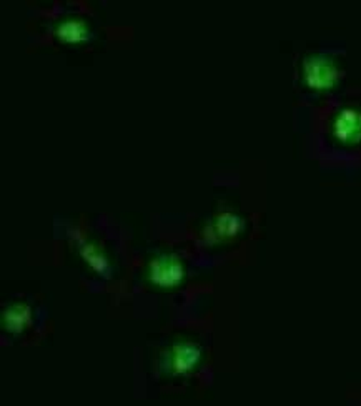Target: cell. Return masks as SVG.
<instances>
[{
    "label": "cell",
    "instance_id": "cell-1",
    "mask_svg": "<svg viewBox=\"0 0 361 406\" xmlns=\"http://www.w3.org/2000/svg\"><path fill=\"white\" fill-rule=\"evenodd\" d=\"M306 80L311 87L323 89L332 85L337 78V68L327 59H311L305 64Z\"/></svg>",
    "mask_w": 361,
    "mask_h": 406
},
{
    "label": "cell",
    "instance_id": "cell-2",
    "mask_svg": "<svg viewBox=\"0 0 361 406\" xmlns=\"http://www.w3.org/2000/svg\"><path fill=\"white\" fill-rule=\"evenodd\" d=\"M334 133L341 140H356L361 137V113L355 110H345L337 119L334 124Z\"/></svg>",
    "mask_w": 361,
    "mask_h": 406
},
{
    "label": "cell",
    "instance_id": "cell-3",
    "mask_svg": "<svg viewBox=\"0 0 361 406\" xmlns=\"http://www.w3.org/2000/svg\"><path fill=\"white\" fill-rule=\"evenodd\" d=\"M152 277L153 282L160 283V285H174L182 277V268L175 261H169L167 259L157 260L153 263Z\"/></svg>",
    "mask_w": 361,
    "mask_h": 406
},
{
    "label": "cell",
    "instance_id": "cell-4",
    "mask_svg": "<svg viewBox=\"0 0 361 406\" xmlns=\"http://www.w3.org/2000/svg\"><path fill=\"white\" fill-rule=\"evenodd\" d=\"M57 36L64 42H80L87 37V29L82 22L67 20L57 30Z\"/></svg>",
    "mask_w": 361,
    "mask_h": 406
},
{
    "label": "cell",
    "instance_id": "cell-5",
    "mask_svg": "<svg viewBox=\"0 0 361 406\" xmlns=\"http://www.w3.org/2000/svg\"><path fill=\"white\" fill-rule=\"evenodd\" d=\"M197 356L198 351L195 348L187 347V345H185V347H180L177 353H175V366L180 370L190 368V365L197 360Z\"/></svg>",
    "mask_w": 361,
    "mask_h": 406
}]
</instances>
